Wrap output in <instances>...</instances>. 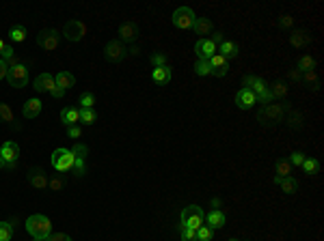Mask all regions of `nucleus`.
<instances>
[{"mask_svg":"<svg viewBox=\"0 0 324 241\" xmlns=\"http://www.w3.org/2000/svg\"><path fill=\"white\" fill-rule=\"evenodd\" d=\"M285 108H287V104H277V101L262 104V108H259V112H257V121L262 123V125H277V123H283Z\"/></svg>","mask_w":324,"mask_h":241,"instance_id":"1","label":"nucleus"},{"mask_svg":"<svg viewBox=\"0 0 324 241\" xmlns=\"http://www.w3.org/2000/svg\"><path fill=\"white\" fill-rule=\"evenodd\" d=\"M26 230L33 239H48L52 235V222H50L46 215L35 213L26 220Z\"/></svg>","mask_w":324,"mask_h":241,"instance_id":"2","label":"nucleus"},{"mask_svg":"<svg viewBox=\"0 0 324 241\" xmlns=\"http://www.w3.org/2000/svg\"><path fill=\"white\" fill-rule=\"evenodd\" d=\"M242 89H249L257 97L259 104H270V101H275L272 99V95H270L268 84H266L259 76H247L242 80Z\"/></svg>","mask_w":324,"mask_h":241,"instance_id":"3","label":"nucleus"},{"mask_svg":"<svg viewBox=\"0 0 324 241\" xmlns=\"http://www.w3.org/2000/svg\"><path fill=\"white\" fill-rule=\"evenodd\" d=\"M182 226H186V228H192V230H197L201 228V226L205 224V213H203V209L199 207V204H190V207H184L182 209Z\"/></svg>","mask_w":324,"mask_h":241,"instance_id":"4","label":"nucleus"},{"mask_svg":"<svg viewBox=\"0 0 324 241\" xmlns=\"http://www.w3.org/2000/svg\"><path fill=\"white\" fill-rule=\"evenodd\" d=\"M35 91L37 93H50L56 99H61L65 95V91H61L59 86H56L52 74H39L37 78H35Z\"/></svg>","mask_w":324,"mask_h":241,"instance_id":"5","label":"nucleus"},{"mask_svg":"<svg viewBox=\"0 0 324 241\" xmlns=\"http://www.w3.org/2000/svg\"><path fill=\"white\" fill-rule=\"evenodd\" d=\"M74 162H76V155L69 149H56L52 153V168L59 172H69L74 168Z\"/></svg>","mask_w":324,"mask_h":241,"instance_id":"6","label":"nucleus"},{"mask_svg":"<svg viewBox=\"0 0 324 241\" xmlns=\"http://www.w3.org/2000/svg\"><path fill=\"white\" fill-rule=\"evenodd\" d=\"M194 20H197V16L190 7H179V9L173 11V26L179 28V31H190L194 26Z\"/></svg>","mask_w":324,"mask_h":241,"instance_id":"7","label":"nucleus"},{"mask_svg":"<svg viewBox=\"0 0 324 241\" xmlns=\"http://www.w3.org/2000/svg\"><path fill=\"white\" fill-rule=\"evenodd\" d=\"M61 37L63 35L59 31H54V28H43V31L37 35V46L41 50H46V52H52V50L59 48Z\"/></svg>","mask_w":324,"mask_h":241,"instance_id":"8","label":"nucleus"},{"mask_svg":"<svg viewBox=\"0 0 324 241\" xmlns=\"http://www.w3.org/2000/svg\"><path fill=\"white\" fill-rule=\"evenodd\" d=\"M63 37L67 39V41H82L84 39V35H86V24L80 20H69V22H65V26H63Z\"/></svg>","mask_w":324,"mask_h":241,"instance_id":"9","label":"nucleus"},{"mask_svg":"<svg viewBox=\"0 0 324 241\" xmlns=\"http://www.w3.org/2000/svg\"><path fill=\"white\" fill-rule=\"evenodd\" d=\"M7 80H9V86H13V89H24V86L28 84V67L24 63L13 65V67H9V76H7Z\"/></svg>","mask_w":324,"mask_h":241,"instance_id":"10","label":"nucleus"},{"mask_svg":"<svg viewBox=\"0 0 324 241\" xmlns=\"http://www.w3.org/2000/svg\"><path fill=\"white\" fill-rule=\"evenodd\" d=\"M104 56H106L111 63H119V61H124V58L128 56V50H126V46H124V43H121L119 39H113V41L106 43Z\"/></svg>","mask_w":324,"mask_h":241,"instance_id":"11","label":"nucleus"},{"mask_svg":"<svg viewBox=\"0 0 324 241\" xmlns=\"http://www.w3.org/2000/svg\"><path fill=\"white\" fill-rule=\"evenodd\" d=\"M194 52H197V56L201 58V61H210V58L214 54H219V46L207 37V39H199L197 46H194Z\"/></svg>","mask_w":324,"mask_h":241,"instance_id":"12","label":"nucleus"},{"mask_svg":"<svg viewBox=\"0 0 324 241\" xmlns=\"http://www.w3.org/2000/svg\"><path fill=\"white\" fill-rule=\"evenodd\" d=\"M26 179H28V183H31L35 189H46L48 187V174L43 172V168H39V166L31 168L28 174H26Z\"/></svg>","mask_w":324,"mask_h":241,"instance_id":"13","label":"nucleus"},{"mask_svg":"<svg viewBox=\"0 0 324 241\" xmlns=\"http://www.w3.org/2000/svg\"><path fill=\"white\" fill-rule=\"evenodd\" d=\"M0 157H3L7 164L18 166V159H20V147H18V142L7 140V142L3 144V149H0Z\"/></svg>","mask_w":324,"mask_h":241,"instance_id":"14","label":"nucleus"},{"mask_svg":"<svg viewBox=\"0 0 324 241\" xmlns=\"http://www.w3.org/2000/svg\"><path fill=\"white\" fill-rule=\"evenodd\" d=\"M234 101H236V106L240 108V110H251V108L257 104V97L249 89H240V91L236 93V99Z\"/></svg>","mask_w":324,"mask_h":241,"instance_id":"15","label":"nucleus"},{"mask_svg":"<svg viewBox=\"0 0 324 241\" xmlns=\"http://www.w3.org/2000/svg\"><path fill=\"white\" fill-rule=\"evenodd\" d=\"M207 63H210V76H216V78H225L227 76L229 65H227V61L221 54H214Z\"/></svg>","mask_w":324,"mask_h":241,"instance_id":"16","label":"nucleus"},{"mask_svg":"<svg viewBox=\"0 0 324 241\" xmlns=\"http://www.w3.org/2000/svg\"><path fill=\"white\" fill-rule=\"evenodd\" d=\"M61 123L65 127H71V125H80V110L74 106H67L61 110Z\"/></svg>","mask_w":324,"mask_h":241,"instance_id":"17","label":"nucleus"},{"mask_svg":"<svg viewBox=\"0 0 324 241\" xmlns=\"http://www.w3.org/2000/svg\"><path fill=\"white\" fill-rule=\"evenodd\" d=\"M139 37V26L134 24V22H124V24L119 26V41L126 43V41H136Z\"/></svg>","mask_w":324,"mask_h":241,"instance_id":"18","label":"nucleus"},{"mask_svg":"<svg viewBox=\"0 0 324 241\" xmlns=\"http://www.w3.org/2000/svg\"><path fill=\"white\" fill-rule=\"evenodd\" d=\"M0 123H5V125H9L13 129H20V123L16 121V114H13L11 106L5 104V101H0Z\"/></svg>","mask_w":324,"mask_h":241,"instance_id":"19","label":"nucleus"},{"mask_svg":"<svg viewBox=\"0 0 324 241\" xmlns=\"http://www.w3.org/2000/svg\"><path fill=\"white\" fill-rule=\"evenodd\" d=\"M219 54L225 58V61H229V58H236L238 54H240V46H238L236 41H223L219 43Z\"/></svg>","mask_w":324,"mask_h":241,"instance_id":"20","label":"nucleus"},{"mask_svg":"<svg viewBox=\"0 0 324 241\" xmlns=\"http://www.w3.org/2000/svg\"><path fill=\"white\" fill-rule=\"evenodd\" d=\"M309 43H311V35H309L307 31H292V35H290V46L302 50V48H307Z\"/></svg>","mask_w":324,"mask_h":241,"instance_id":"21","label":"nucleus"},{"mask_svg":"<svg viewBox=\"0 0 324 241\" xmlns=\"http://www.w3.org/2000/svg\"><path fill=\"white\" fill-rule=\"evenodd\" d=\"M41 99L37 97H33V99H28L24 108H22V114H24V119H35V116H39L41 114Z\"/></svg>","mask_w":324,"mask_h":241,"instance_id":"22","label":"nucleus"},{"mask_svg":"<svg viewBox=\"0 0 324 241\" xmlns=\"http://www.w3.org/2000/svg\"><path fill=\"white\" fill-rule=\"evenodd\" d=\"M192 31L197 35H201V39H207V35L214 31V24H212V20H207V18H197L194 20Z\"/></svg>","mask_w":324,"mask_h":241,"instance_id":"23","label":"nucleus"},{"mask_svg":"<svg viewBox=\"0 0 324 241\" xmlns=\"http://www.w3.org/2000/svg\"><path fill=\"white\" fill-rule=\"evenodd\" d=\"M54 82H56V86H59L61 91H69L71 86L76 84V78L69 74V71H59V74L54 76Z\"/></svg>","mask_w":324,"mask_h":241,"instance_id":"24","label":"nucleus"},{"mask_svg":"<svg viewBox=\"0 0 324 241\" xmlns=\"http://www.w3.org/2000/svg\"><path fill=\"white\" fill-rule=\"evenodd\" d=\"M275 172H277V174H275V179H272V181H275V183H277V181L285 179V177H292L294 168H292V164L287 162V159H279L277 166H275Z\"/></svg>","mask_w":324,"mask_h":241,"instance_id":"25","label":"nucleus"},{"mask_svg":"<svg viewBox=\"0 0 324 241\" xmlns=\"http://www.w3.org/2000/svg\"><path fill=\"white\" fill-rule=\"evenodd\" d=\"M205 226H210L212 230L223 228V226H225V213H223L221 209L210 211V213H207V224H205Z\"/></svg>","mask_w":324,"mask_h":241,"instance_id":"26","label":"nucleus"},{"mask_svg":"<svg viewBox=\"0 0 324 241\" xmlns=\"http://www.w3.org/2000/svg\"><path fill=\"white\" fill-rule=\"evenodd\" d=\"M151 78H154V82H158V84H169L171 82V67L169 65H164V67H154Z\"/></svg>","mask_w":324,"mask_h":241,"instance_id":"27","label":"nucleus"},{"mask_svg":"<svg viewBox=\"0 0 324 241\" xmlns=\"http://www.w3.org/2000/svg\"><path fill=\"white\" fill-rule=\"evenodd\" d=\"M283 123H287L290 127H300L302 125V114L298 112V110H292L290 106L285 108V116H283Z\"/></svg>","mask_w":324,"mask_h":241,"instance_id":"28","label":"nucleus"},{"mask_svg":"<svg viewBox=\"0 0 324 241\" xmlns=\"http://www.w3.org/2000/svg\"><path fill=\"white\" fill-rule=\"evenodd\" d=\"M270 95H272V99H285L287 97V84L283 82V80H277V82H272L270 86Z\"/></svg>","mask_w":324,"mask_h":241,"instance_id":"29","label":"nucleus"},{"mask_svg":"<svg viewBox=\"0 0 324 241\" xmlns=\"http://www.w3.org/2000/svg\"><path fill=\"white\" fill-rule=\"evenodd\" d=\"M296 69L300 71V74H305V71H311L315 69V58L311 54H302L298 58V63H296Z\"/></svg>","mask_w":324,"mask_h":241,"instance_id":"30","label":"nucleus"},{"mask_svg":"<svg viewBox=\"0 0 324 241\" xmlns=\"http://www.w3.org/2000/svg\"><path fill=\"white\" fill-rule=\"evenodd\" d=\"M277 185L283 189L285 194H294L296 192V187H298V181L294 179V177H285V179H281V181H277Z\"/></svg>","mask_w":324,"mask_h":241,"instance_id":"31","label":"nucleus"},{"mask_svg":"<svg viewBox=\"0 0 324 241\" xmlns=\"http://www.w3.org/2000/svg\"><path fill=\"white\" fill-rule=\"evenodd\" d=\"M28 37V33H26V28L24 26H13L11 31H9V39L11 41H18V43H24Z\"/></svg>","mask_w":324,"mask_h":241,"instance_id":"32","label":"nucleus"},{"mask_svg":"<svg viewBox=\"0 0 324 241\" xmlns=\"http://www.w3.org/2000/svg\"><path fill=\"white\" fill-rule=\"evenodd\" d=\"M48 187L52 189V192H61V189H65V177L63 174H52V177H48Z\"/></svg>","mask_w":324,"mask_h":241,"instance_id":"33","label":"nucleus"},{"mask_svg":"<svg viewBox=\"0 0 324 241\" xmlns=\"http://www.w3.org/2000/svg\"><path fill=\"white\" fill-rule=\"evenodd\" d=\"M302 170L305 174H318L320 172V162L313 157H305V162H302Z\"/></svg>","mask_w":324,"mask_h":241,"instance_id":"34","label":"nucleus"},{"mask_svg":"<svg viewBox=\"0 0 324 241\" xmlns=\"http://www.w3.org/2000/svg\"><path fill=\"white\" fill-rule=\"evenodd\" d=\"M302 82H307V84H311V89H315L318 91V86H320V80H318V71L315 69H311V71H305V74H302Z\"/></svg>","mask_w":324,"mask_h":241,"instance_id":"35","label":"nucleus"},{"mask_svg":"<svg viewBox=\"0 0 324 241\" xmlns=\"http://www.w3.org/2000/svg\"><path fill=\"white\" fill-rule=\"evenodd\" d=\"M95 121H97L95 110H86V108H82L80 110V125H93Z\"/></svg>","mask_w":324,"mask_h":241,"instance_id":"36","label":"nucleus"},{"mask_svg":"<svg viewBox=\"0 0 324 241\" xmlns=\"http://www.w3.org/2000/svg\"><path fill=\"white\" fill-rule=\"evenodd\" d=\"M13 237V222H0V241H11Z\"/></svg>","mask_w":324,"mask_h":241,"instance_id":"37","label":"nucleus"},{"mask_svg":"<svg viewBox=\"0 0 324 241\" xmlns=\"http://www.w3.org/2000/svg\"><path fill=\"white\" fill-rule=\"evenodd\" d=\"M194 74L197 76H210V63L197 58V63H194Z\"/></svg>","mask_w":324,"mask_h":241,"instance_id":"38","label":"nucleus"},{"mask_svg":"<svg viewBox=\"0 0 324 241\" xmlns=\"http://www.w3.org/2000/svg\"><path fill=\"white\" fill-rule=\"evenodd\" d=\"M214 237V230L210 228V226H201V228H197V241H212Z\"/></svg>","mask_w":324,"mask_h":241,"instance_id":"39","label":"nucleus"},{"mask_svg":"<svg viewBox=\"0 0 324 241\" xmlns=\"http://www.w3.org/2000/svg\"><path fill=\"white\" fill-rule=\"evenodd\" d=\"M80 106L86 108V110H93V106H95V95L93 93H82L80 95Z\"/></svg>","mask_w":324,"mask_h":241,"instance_id":"40","label":"nucleus"},{"mask_svg":"<svg viewBox=\"0 0 324 241\" xmlns=\"http://www.w3.org/2000/svg\"><path fill=\"white\" fill-rule=\"evenodd\" d=\"M179 237H182V241H197V230L186 228V226L179 224Z\"/></svg>","mask_w":324,"mask_h":241,"instance_id":"41","label":"nucleus"},{"mask_svg":"<svg viewBox=\"0 0 324 241\" xmlns=\"http://www.w3.org/2000/svg\"><path fill=\"white\" fill-rule=\"evenodd\" d=\"M151 65H154V67H164V65H167V54H162V52H156V54H151Z\"/></svg>","mask_w":324,"mask_h":241,"instance_id":"42","label":"nucleus"},{"mask_svg":"<svg viewBox=\"0 0 324 241\" xmlns=\"http://www.w3.org/2000/svg\"><path fill=\"white\" fill-rule=\"evenodd\" d=\"M305 153H302V151H294L292 153V155H290V159H287V162H290L292 166H302V162H305Z\"/></svg>","mask_w":324,"mask_h":241,"instance_id":"43","label":"nucleus"},{"mask_svg":"<svg viewBox=\"0 0 324 241\" xmlns=\"http://www.w3.org/2000/svg\"><path fill=\"white\" fill-rule=\"evenodd\" d=\"M71 153H74L76 157H82V159H86V155H89V149H86V144H80L78 142L74 149H71Z\"/></svg>","mask_w":324,"mask_h":241,"instance_id":"44","label":"nucleus"},{"mask_svg":"<svg viewBox=\"0 0 324 241\" xmlns=\"http://www.w3.org/2000/svg\"><path fill=\"white\" fill-rule=\"evenodd\" d=\"M279 24H281V28H292L294 26V18L290 16V13H283V16L279 18Z\"/></svg>","mask_w":324,"mask_h":241,"instance_id":"45","label":"nucleus"},{"mask_svg":"<svg viewBox=\"0 0 324 241\" xmlns=\"http://www.w3.org/2000/svg\"><path fill=\"white\" fill-rule=\"evenodd\" d=\"M67 136H69V138H80V136H82V127H80V125H71V127H67Z\"/></svg>","mask_w":324,"mask_h":241,"instance_id":"46","label":"nucleus"},{"mask_svg":"<svg viewBox=\"0 0 324 241\" xmlns=\"http://www.w3.org/2000/svg\"><path fill=\"white\" fill-rule=\"evenodd\" d=\"M48 241H71V237L65 235V232H52V235L48 237Z\"/></svg>","mask_w":324,"mask_h":241,"instance_id":"47","label":"nucleus"},{"mask_svg":"<svg viewBox=\"0 0 324 241\" xmlns=\"http://www.w3.org/2000/svg\"><path fill=\"white\" fill-rule=\"evenodd\" d=\"M287 78H290V80H294V82H300V78H302V74H300V71H298L296 67H292L290 71H287Z\"/></svg>","mask_w":324,"mask_h":241,"instance_id":"48","label":"nucleus"},{"mask_svg":"<svg viewBox=\"0 0 324 241\" xmlns=\"http://www.w3.org/2000/svg\"><path fill=\"white\" fill-rule=\"evenodd\" d=\"M7 76H9V65H7L3 58H0V80H5Z\"/></svg>","mask_w":324,"mask_h":241,"instance_id":"49","label":"nucleus"},{"mask_svg":"<svg viewBox=\"0 0 324 241\" xmlns=\"http://www.w3.org/2000/svg\"><path fill=\"white\" fill-rule=\"evenodd\" d=\"M18 166H13V164H7L3 157H0V170H16Z\"/></svg>","mask_w":324,"mask_h":241,"instance_id":"50","label":"nucleus"},{"mask_svg":"<svg viewBox=\"0 0 324 241\" xmlns=\"http://www.w3.org/2000/svg\"><path fill=\"white\" fill-rule=\"evenodd\" d=\"M221 204H223L221 198H212V211H214V209H221Z\"/></svg>","mask_w":324,"mask_h":241,"instance_id":"51","label":"nucleus"},{"mask_svg":"<svg viewBox=\"0 0 324 241\" xmlns=\"http://www.w3.org/2000/svg\"><path fill=\"white\" fill-rule=\"evenodd\" d=\"M139 52H141V50H139V48H136V46H132V48H130V50H128V54H130V56H136V54H139Z\"/></svg>","mask_w":324,"mask_h":241,"instance_id":"52","label":"nucleus"},{"mask_svg":"<svg viewBox=\"0 0 324 241\" xmlns=\"http://www.w3.org/2000/svg\"><path fill=\"white\" fill-rule=\"evenodd\" d=\"M5 48H7V43H5L3 39H0V54H3V50H5Z\"/></svg>","mask_w":324,"mask_h":241,"instance_id":"53","label":"nucleus"},{"mask_svg":"<svg viewBox=\"0 0 324 241\" xmlns=\"http://www.w3.org/2000/svg\"><path fill=\"white\" fill-rule=\"evenodd\" d=\"M35 241H48V239H35Z\"/></svg>","mask_w":324,"mask_h":241,"instance_id":"54","label":"nucleus"},{"mask_svg":"<svg viewBox=\"0 0 324 241\" xmlns=\"http://www.w3.org/2000/svg\"><path fill=\"white\" fill-rule=\"evenodd\" d=\"M229 241H242V239H229Z\"/></svg>","mask_w":324,"mask_h":241,"instance_id":"55","label":"nucleus"}]
</instances>
